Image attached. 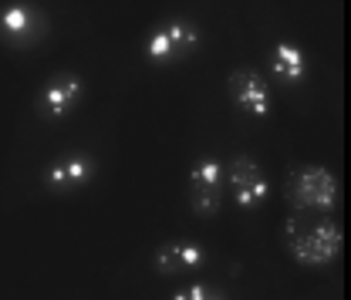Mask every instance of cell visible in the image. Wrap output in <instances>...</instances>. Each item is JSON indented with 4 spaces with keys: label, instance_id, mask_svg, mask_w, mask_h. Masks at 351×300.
<instances>
[{
    "label": "cell",
    "instance_id": "8992f818",
    "mask_svg": "<svg viewBox=\"0 0 351 300\" xmlns=\"http://www.w3.org/2000/svg\"><path fill=\"white\" fill-rule=\"evenodd\" d=\"M230 189H233L237 206L257 210L263 199H267V192H270V182H267L263 169L250 155H237V159L230 162Z\"/></svg>",
    "mask_w": 351,
    "mask_h": 300
},
{
    "label": "cell",
    "instance_id": "8fae6325",
    "mask_svg": "<svg viewBox=\"0 0 351 300\" xmlns=\"http://www.w3.org/2000/svg\"><path fill=\"white\" fill-rule=\"evenodd\" d=\"M270 64H274V75L284 78V82H301V78H304V68H307L304 54H301L294 44H277Z\"/></svg>",
    "mask_w": 351,
    "mask_h": 300
},
{
    "label": "cell",
    "instance_id": "7c38bea8",
    "mask_svg": "<svg viewBox=\"0 0 351 300\" xmlns=\"http://www.w3.org/2000/svg\"><path fill=\"white\" fill-rule=\"evenodd\" d=\"M173 300H226V297H223V294H217L213 287H206V284H189V287L176 290Z\"/></svg>",
    "mask_w": 351,
    "mask_h": 300
},
{
    "label": "cell",
    "instance_id": "ba28073f",
    "mask_svg": "<svg viewBox=\"0 0 351 300\" xmlns=\"http://www.w3.org/2000/svg\"><path fill=\"white\" fill-rule=\"evenodd\" d=\"M95 175V159L85 152H68V155H58L47 172H44V182L51 192H75L82 189L88 179Z\"/></svg>",
    "mask_w": 351,
    "mask_h": 300
},
{
    "label": "cell",
    "instance_id": "5b68a950",
    "mask_svg": "<svg viewBox=\"0 0 351 300\" xmlns=\"http://www.w3.org/2000/svg\"><path fill=\"white\" fill-rule=\"evenodd\" d=\"M219 186H223V162L213 159V155H203L189 172V203L199 216L217 213Z\"/></svg>",
    "mask_w": 351,
    "mask_h": 300
},
{
    "label": "cell",
    "instance_id": "52a82bcc",
    "mask_svg": "<svg viewBox=\"0 0 351 300\" xmlns=\"http://www.w3.org/2000/svg\"><path fill=\"white\" fill-rule=\"evenodd\" d=\"M82 98V78L71 75V71H61V75H51L44 88L38 91V115L41 118H64Z\"/></svg>",
    "mask_w": 351,
    "mask_h": 300
},
{
    "label": "cell",
    "instance_id": "9c48e42d",
    "mask_svg": "<svg viewBox=\"0 0 351 300\" xmlns=\"http://www.w3.org/2000/svg\"><path fill=\"white\" fill-rule=\"evenodd\" d=\"M230 91H233L237 105H240L247 115L263 118V115L270 112V91H267V82H263L257 71L237 68V71L230 75Z\"/></svg>",
    "mask_w": 351,
    "mask_h": 300
},
{
    "label": "cell",
    "instance_id": "6da1fadb",
    "mask_svg": "<svg viewBox=\"0 0 351 300\" xmlns=\"http://www.w3.org/2000/svg\"><path fill=\"white\" fill-rule=\"evenodd\" d=\"M287 247H291V253H294L298 263L324 266L328 260H335L341 253V229L335 223H328V219L301 229L298 219H291L287 223Z\"/></svg>",
    "mask_w": 351,
    "mask_h": 300
},
{
    "label": "cell",
    "instance_id": "277c9868",
    "mask_svg": "<svg viewBox=\"0 0 351 300\" xmlns=\"http://www.w3.org/2000/svg\"><path fill=\"white\" fill-rule=\"evenodd\" d=\"M294 203L301 210H331L335 199H338V182L335 175L321 166H311V169H301L294 175V189H291Z\"/></svg>",
    "mask_w": 351,
    "mask_h": 300
},
{
    "label": "cell",
    "instance_id": "7a4b0ae2",
    "mask_svg": "<svg viewBox=\"0 0 351 300\" xmlns=\"http://www.w3.org/2000/svg\"><path fill=\"white\" fill-rule=\"evenodd\" d=\"M196 41H199V34H196L186 21H169V24L156 27V31L145 38L142 54H145L149 61H156V64H166V61H176V58L189 54V51L196 47Z\"/></svg>",
    "mask_w": 351,
    "mask_h": 300
},
{
    "label": "cell",
    "instance_id": "3957f363",
    "mask_svg": "<svg viewBox=\"0 0 351 300\" xmlns=\"http://www.w3.org/2000/svg\"><path fill=\"white\" fill-rule=\"evenodd\" d=\"M0 38L17 47H31L44 38V14L34 3H7L0 7Z\"/></svg>",
    "mask_w": 351,
    "mask_h": 300
},
{
    "label": "cell",
    "instance_id": "30bf717a",
    "mask_svg": "<svg viewBox=\"0 0 351 300\" xmlns=\"http://www.w3.org/2000/svg\"><path fill=\"white\" fill-rule=\"evenodd\" d=\"M156 266H159V273H193V270L206 266V250L189 240H173L156 250Z\"/></svg>",
    "mask_w": 351,
    "mask_h": 300
}]
</instances>
